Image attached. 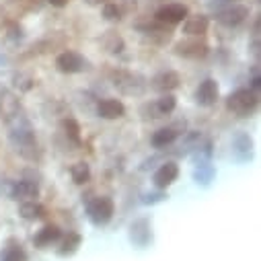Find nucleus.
<instances>
[{
	"mask_svg": "<svg viewBox=\"0 0 261 261\" xmlns=\"http://www.w3.org/2000/svg\"><path fill=\"white\" fill-rule=\"evenodd\" d=\"M9 125V140L13 144V148L27 161H37L39 159V144L35 138V129L31 125V121L25 117V113H21L19 117H15L13 121L7 123Z\"/></svg>",
	"mask_w": 261,
	"mask_h": 261,
	"instance_id": "nucleus-1",
	"label": "nucleus"
},
{
	"mask_svg": "<svg viewBox=\"0 0 261 261\" xmlns=\"http://www.w3.org/2000/svg\"><path fill=\"white\" fill-rule=\"evenodd\" d=\"M259 103V95L253 89H239L232 95H228L226 99V109L232 111L239 117H249Z\"/></svg>",
	"mask_w": 261,
	"mask_h": 261,
	"instance_id": "nucleus-2",
	"label": "nucleus"
},
{
	"mask_svg": "<svg viewBox=\"0 0 261 261\" xmlns=\"http://www.w3.org/2000/svg\"><path fill=\"white\" fill-rule=\"evenodd\" d=\"M111 81H113V87H115L119 93H123V95H134V97H138V95H142V93L146 91V81H144L140 74L127 72V70H117V72H113Z\"/></svg>",
	"mask_w": 261,
	"mask_h": 261,
	"instance_id": "nucleus-3",
	"label": "nucleus"
},
{
	"mask_svg": "<svg viewBox=\"0 0 261 261\" xmlns=\"http://www.w3.org/2000/svg\"><path fill=\"white\" fill-rule=\"evenodd\" d=\"M113 212H115L113 200L107 198V195H99V198L87 204V216L95 226H105L113 218Z\"/></svg>",
	"mask_w": 261,
	"mask_h": 261,
	"instance_id": "nucleus-4",
	"label": "nucleus"
},
{
	"mask_svg": "<svg viewBox=\"0 0 261 261\" xmlns=\"http://www.w3.org/2000/svg\"><path fill=\"white\" fill-rule=\"evenodd\" d=\"M56 66H58V70L64 72V74H79V72L89 70V60H87L81 51L66 49V51H62V54L56 58Z\"/></svg>",
	"mask_w": 261,
	"mask_h": 261,
	"instance_id": "nucleus-5",
	"label": "nucleus"
},
{
	"mask_svg": "<svg viewBox=\"0 0 261 261\" xmlns=\"http://www.w3.org/2000/svg\"><path fill=\"white\" fill-rule=\"evenodd\" d=\"M175 107H177V99H175L171 93H163L156 101H152V103H144V105L140 107V113H142L144 117H152V119H156V117L171 115V113L175 111Z\"/></svg>",
	"mask_w": 261,
	"mask_h": 261,
	"instance_id": "nucleus-6",
	"label": "nucleus"
},
{
	"mask_svg": "<svg viewBox=\"0 0 261 261\" xmlns=\"http://www.w3.org/2000/svg\"><path fill=\"white\" fill-rule=\"evenodd\" d=\"M39 193V185L31 179H19V181H9V189H7V195L11 200H17V202H27V200H33L37 198Z\"/></svg>",
	"mask_w": 261,
	"mask_h": 261,
	"instance_id": "nucleus-7",
	"label": "nucleus"
},
{
	"mask_svg": "<svg viewBox=\"0 0 261 261\" xmlns=\"http://www.w3.org/2000/svg\"><path fill=\"white\" fill-rule=\"evenodd\" d=\"M175 54L187 60H202L208 56V45L200 39V37H191V39H183L175 45Z\"/></svg>",
	"mask_w": 261,
	"mask_h": 261,
	"instance_id": "nucleus-8",
	"label": "nucleus"
},
{
	"mask_svg": "<svg viewBox=\"0 0 261 261\" xmlns=\"http://www.w3.org/2000/svg\"><path fill=\"white\" fill-rule=\"evenodd\" d=\"M21 113H25V111H23L21 101L17 99V95L11 93L9 89H0V117L9 123L15 117H19Z\"/></svg>",
	"mask_w": 261,
	"mask_h": 261,
	"instance_id": "nucleus-9",
	"label": "nucleus"
},
{
	"mask_svg": "<svg viewBox=\"0 0 261 261\" xmlns=\"http://www.w3.org/2000/svg\"><path fill=\"white\" fill-rule=\"evenodd\" d=\"M189 15L187 7L181 5V3H171V5H165L156 11V21L163 23V25H177V23H183L185 17Z\"/></svg>",
	"mask_w": 261,
	"mask_h": 261,
	"instance_id": "nucleus-10",
	"label": "nucleus"
},
{
	"mask_svg": "<svg viewBox=\"0 0 261 261\" xmlns=\"http://www.w3.org/2000/svg\"><path fill=\"white\" fill-rule=\"evenodd\" d=\"M247 17H249V9L243 7V5H230V7L222 9V11L216 15L218 23L224 25V27H230V29L243 25V23L247 21Z\"/></svg>",
	"mask_w": 261,
	"mask_h": 261,
	"instance_id": "nucleus-11",
	"label": "nucleus"
},
{
	"mask_svg": "<svg viewBox=\"0 0 261 261\" xmlns=\"http://www.w3.org/2000/svg\"><path fill=\"white\" fill-rule=\"evenodd\" d=\"M129 241L140 249L148 247V243L152 241V230H150V222L146 218H138L129 224Z\"/></svg>",
	"mask_w": 261,
	"mask_h": 261,
	"instance_id": "nucleus-12",
	"label": "nucleus"
},
{
	"mask_svg": "<svg viewBox=\"0 0 261 261\" xmlns=\"http://www.w3.org/2000/svg\"><path fill=\"white\" fill-rule=\"evenodd\" d=\"M218 95H220V87L214 79H206L200 83V87L195 89V101L204 107H210L218 101Z\"/></svg>",
	"mask_w": 261,
	"mask_h": 261,
	"instance_id": "nucleus-13",
	"label": "nucleus"
},
{
	"mask_svg": "<svg viewBox=\"0 0 261 261\" xmlns=\"http://www.w3.org/2000/svg\"><path fill=\"white\" fill-rule=\"evenodd\" d=\"M177 177H179V165L173 163V161H167V163H163V165L156 169L152 181H154V185H156L159 189H167L169 185H173V183L177 181Z\"/></svg>",
	"mask_w": 261,
	"mask_h": 261,
	"instance_id": "nucleus-14",
	"label": "nucleus"
},
{
	"mask_svg": "<svg viewBox=\"0 0 261 261\" xmlns=\"http://www.w3.org/2000/svg\"><path fill=\"white\" fill-rule=\"evenodd\" d=\"M232 156L237 163H247L251 161L253 156V140L249 134L245 132H239L234 138H232Z\"/></svg>",
	"mask_w": 261,
	"mask_h": 261,
	"instance_id": "nucleus-15",
	"label": "nucleus"
},
{
	"mask_svg": "<svg viewBox=\"0 0 261 261\" xmlns=\"http://www.w3.org/2000/svg\"><path fill=\"white\" fill-rule=\"evenodd\" d=\"M210 27V19L206 15H187L183 21V33L189 37H202L208 33Z\"/></svg>",
	"mask_w": 261,
	"mask_h": 261,
	"instance_id": "nucleus-16",
	"label": "nucleus"
},
{
	"mask_svg": "<svg viewBox=\"0 0 261 261\" xmlns=\"http://www.w3.org/2000/svg\"><path fill=\"white\" fill-rule=\"evenodd\" d=\"M179 129H181V123H175V125H167V127L156 129V132L152 134V138H150V144L154 148H167V146H171L179 138V134H181Z\"/></svg>",
	"mask_w": 261,
	"mask_h": 261,
	"instance_id": "nucleus-17",
	"label": "nucleus"
},
{
	"mask_svg": "<svg viewBox=\"0 0 261 261\" xmlns=\"http://www.w3.org/2000/svg\"><path fill=\"white\" fill-rule=\"evenodd\" d=\"M97 115L103 119H121L125 115V105L119 99H103L97 105Z\"/></svg>",
	"mask_w": 261,
	"mask_h": 261,
	"instance_id": "nucleus-18",
	"label": "nucleus"
},
{
	"mask_svg": "<svg viewBox=\"0 0 261 261\" xmlns=\"http://www.w3.org/2000/svg\"><path fill=\"white\" fill-rule=\"evenodd\" d=\"M60 239H62V230H60L56 224H47V226H43V228L33 237V243H35L37 249H47V247L56 245Z\"/></svg>",
	"mask_w": 261,
	"mask_h": 261,
	"instance_id": "nucleus-19",
	"label": "nucleus"
},
{
	"mask_svg": "<svg viewBox=\"0 0 261 261\" xmlns=\"http://www.w3.org/2000/svg\"><path fill=\"white\" fill-rule=\"evenodd\" d=\"M179 83H181V79H179V74L173 72V70H165V72H161V74H156V76L152 79V87H154L156 91H161V93H171V91H175V89L179 87Z\"/></svg>",
	"mask_w": 261,
	"mask_h": 261,
	"instance_id": "nucleus-20",
	"label": "nucleus"
},
{
	"mask_svg": "<svg viewBox=\"0 0 261 261\" xmlns=\"http://www.w3.org/2000/svg\"><path fill=\"white\" fill-rule=\"evenodd\" d=\"M19 214H21V218H25V220H39V218L45 216V208H43L39 202H35V200H27V202L21 204Z\"/></svg>",
	"mask_w": 261,
	"mask_h": 261,
	"instance_id": "nucleus-21",
	"label": "nucleus"
},
{
	"mask_svg": "<svg viewBox=\"0 0 261 261\" xmlns=\"http://www.w3.org/2000/svg\"><path fill=\"white\" fill-rule=\"evenodd\" d=\"M81 243H83V237H81L79 232H68V237H64V241H62L58 253H60L62 257H70V255H74V253L79 251Z\"/></svg>",
	"mask_w": 261,
	"mask_h": 261,
	"instance_id": "nucleus-22",
	"label": "nucleus"
},
{
	"mask_svg": "<svg viewBox=\"0 0 261 261\" xmlns=\"http://www.w3.org/2000/svg\"><path fill=\"white\" fill-rule=\"evenodd\" d=\"M101 45L109 51V54H121L125 43H123V37L115 31H107L103 37H101Z\"/></svg>",
	"mask_w": 261,
	"mask_h": 261,
	"instance_id": "nucleus-23",
	"label": "nucleus"
},
{
	"mask_svg": "<svg viewBox=\"0 0 261 261\" xmlns=\"http://www.w3.org/2000/svg\"><path fill=\"white\" fill-rule=\"evenodd\" d=\"M70 177H72V181L76 185H85L91 179V167H89V163H85V161L74 163L70 167Z\"/></svg>",
	"mask_w": 261,
	"mask_h": 261,
	"instance_id": "nucleus-24",
	"label": "nucleus"
},
{
	"mask_svg": "<svg viewBox=\"0 0 261 261\" xmlns=\"http://www.w3.org/2000/svg\"><path fill=\"white\" fill-rule=\"evenodd\" d=\"M62 129H64V134H66V138L72 144H81V125H79L76 119L66 117V119L62 121Z\"/></svg>",
	"mask_w": 261,
	"mask_h": 261,
	"instance_id": "nucleus-25",
	"label": "nucleus"
},
{
	"mask_svg": "<svg viewBox=\"0 0 261 261\" xmlns=\"http://www.w3.org/2000/svg\"><path fill=\"white\" fill-rule=\"evenodd\" d=\"M214 175H216V171H214V167L210 163L198 165V169L193 171V179H195V183H200V185H210V181L214 179Z\"/></svg>",
	"mask_w": 261,
	"mask_h": 261,
	"instance_id": "nucleus-26",
	"label": "nucleus"
},
{
	"mask_svg": "<svg viewBox=\"0 0 261 261\" xmlns=\"http://www.w3.org/2000/svg\"><path fill=\"white\" fill-rule=\"evenodd\" d=\"M0 261H27V253L23 251L21 245H9L0 253Z\"/></svg>",
	"mask_w": 261,
	"mask_h": 261,
	"instance_id": "nucleus-27",
	"label": "nucleus"
},
{
	"mask_svg": "<svg viewBox=\"0 0 261 261\" xmlns=\"http://www.w3.org/2000/svg\"><path fill=\"white\" fill-rule=\"evenodd\" d=\"M103 17L107 21H121L123 19V9L117 3H105L103 5Z\"/></svg>",
	"mask_w": 261,
	"mask_h": 261,
	"instance_id": "nucleus-28",
	"label": "nucleus"
},
{
	"mask_svg": "<svg viewBox=\"0 0 261 261\" xmlns=\"http://www.w3.org/2000/svg\"><path fill=\"white\" fill-rule=\"evenodd\" d=\"M167 198L165 193H148V195H144V204H156V202H163Z\"/></svg>",
	"mask_w": 261,
	"mask_h": 261,
	"instance_id": "nucleus-29",
	"label": "nucleus"
},
{
	"mask_svg": "<svg viewBox=\"0 0 261 261\" xmlns=\"http://www.w3.org/2000/svg\"><path fill=\"white\" fill-rule=\"evenodd\" d=\"M47 3H49L51 7H56V9H62V7H66L70 0H47Z\"/></svg>",
	"mask_w": 261,
	"mask_h": 261,
	"instance_id": "nucleus-30",
	"label": "nucleus"
},
{
	"mask_svg": "<svg viewBox=\"0 0 261 261\" xmlns=\"http://www.w3.org/2000/svg\"><path fill=\"white\" fill-rule=\"evenodd\" d=\"M87 5H91V7H101V5H105L107 0H85Z\"/></svg>",
	"mask_w": 261,
	"mask_h": 261,
	"instance_id": "nucleus-31",
	"label": "nucleus"
}]
</instances>
